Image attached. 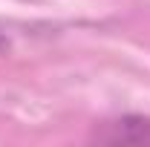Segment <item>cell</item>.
Segmentation results:
<instances>
[{"label": "cell", "mask_w": 150, "mask_h": 147, "mask_svg": "<svg viewBox=\"0 0 150 147\" xmlns=\"http://www.w3.org/2000/svg\"><path fill=\"white\" fill-rule=\"evenodd\" d=\"M110 127L112 133L104 136L110 141H150V118H121Z\"/></svg>", "instance_id": "6da1fadb"}, {"label": "cell", "mask_w": 150, "mask_h": 147, "mask_svg": "<svg viewBox=\"0 0 150 147\" xmlns=\"http://www.w3.org/2000/svg\"><path fill=\"white\" fill-rule=\"evenodd\" d=\"M6 49H9V40H6V37L0 35V55H3V52H6Z\"/></svg>", "instance_id": "7a4b0ae2"}]
</instances>
